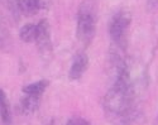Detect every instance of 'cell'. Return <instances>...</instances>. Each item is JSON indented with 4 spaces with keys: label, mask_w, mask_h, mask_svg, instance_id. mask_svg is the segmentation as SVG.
<instances>
[{
    "label": "cell",
    "mask_w": 158,
    "mask_h": 125,
    "mask_svg": "<svg viewBox=\"0 0 158 125\" xmlns=\"http://www.w3.org/2000/svg\"><path fill=\"white\" fill-rule=\"evenodd\" d=\"M37 38L35 43L38 51L44 58L52 54V38H51V27L47 19H42L37 24Z\"/></svg>",
    "instance_id": "277c9868"
},
{
    "label": "cell",
    "mask_w": 158,
    "mask_h": 125,
    "mask_svg": "<svg viewBox=\"0 0 158 125\" xmlns=\"http://www.w3.org/2000/svg\"><path fill=\"white\" fill-rule=\"evenodd\" d=\"M0 121H2L3 125H11L13 123L9 99L6 92L2 89H0Z\"/></svg>",
    "instance_id": "52a82bcc"
},
{
    "label": "cell",
    "mask_w": 158,
    "mask_h": 125,
    "mask_svg": "<svg viewBox=\"0 0 158 125\" xmlns=\"http://www.w3.org/2000/svg\"><path fill=\"white\" fill-rule=\"evenodd\" d=\"M66 125H91V124L89 120H86L81 116H73L66 123Z\"/></svg>",
    "instance_id": "8fae6325"
},
{
    "label": "cell",
    "mask_w": 158,
    "mask_h": 125,
    "mask_svg": "<svg viewBox=\"0 0 158 125\" xmlns=\"http://www.w3.org/2000/svg\"><path fill=\"white\" fill-rule=\"evenodd\" d=\"M42 8L43 5L39 0H18L17 2V9L25 17L35 15Z\"/></svg>",
    "instance_id": "8992f818"
},
{
    "label": "cell",
    "mask_w": 158,
    "mask_h": 125,
    "mask_svg": "<svg viewBox=\"0 0 158 125\" xmlns=\"http://www.w3.org/2000/svg\"><path fill=\"white\" fill-rule=\"evenodd\" d=\"M157 124H158V116H157Z\"/></svg>",
    "instance_id": "9a60e30c"
},
{
    "label": "cell",
    "mask_w": 158,
    "mask_h": 125,
    "mask_svg": "<svg viewBox=\"0 0 158 125\" xmlns=\"http://www.w3.org/2000/svg\"><path fill=\"white\" fill-rule=\"evenodd\" d=\"M42 95H27L24 94V97L20 100V109L23 114H32L35 112L41 105Z\"/></svg>",
    "instance_id": "ba28073f"
},
{
    "label": "cell",
    "mask_w": 158,
    "mask_h": 125,
    "mask_svg": "<svg viewBox=\"0 0 158 125\" xmlns=\"http://www.w3.org/2000/svg\"><path fill=\"white\" fill-rule=\"evenodd\" d=\"M131 24V15L127 9H120L113 15L109 24V34L113 46L125 49V39Z\"/></svg>",
    "instance_id": "3957f363"
},
{
    "label": "cell",
    "mask_w": 158,
    "mask_h": 125,
    "mask_svg": "<svg viewBox=\"0 0 158 125\" xmlns=\"http://www.w3.org/2000/svg\"><path fill=\"white\" fill-rule=\"evenodd\" d=\"M37 24H24L19 30V38L25 43H32L37 38Z\"/></svg>",
    "instance_id": "30bf717a"
},
{
    "label": "cell",
    "mask_w": 158,
    "mask_h": 125,
    "mask_svg": "<svg viewBox=\"0 0 158 125\" xmlns=\"http://www.w3.org/2000/svg\"><path fill=\"white\" fill-rule=\"evenodd\" d=\"M123 52V48L113 46L110 61L114 79L102 99L104 114L113 125H133L140 115L135 81Z\"/></svg>",
    "instance_id": "6da1fadb"
},
{
    "label": "cell",
    "mask_w": 158,
    "mask_h": 125,
    "mask_svg": "<svg viewBox=\"0 0 158 125\" xmlns=\"http://www.w3.org/2000/svg\"><path fill=\"white\" fill-rule=\"evenodd\" d=\"M146 8L149 13H154V11L158 10V0H147Z\"/></svg>",
    "instance_id": "7c38bea8"
},
{
    "label": "cell",
    "mask_w": 158,
    "mask_h": 125,
    "mask_svg": "<svg viewBox=\"0 0 158 125\" xmlns=\"http://www.w3.org/2000/svg\"><path fill=\"white\" fill-rule=\"evenodd\" d=\"M53 125H61V124H57V123H55V121H53ZM64 125H66V124H64Z\"/></svg>",
    "instance_id": "5bb4252c"
},
{
    "label": "cell",
    "mask_w": 158,
    "mask_h": 125,
    "mask_svg": "<svg viewBox=\"0 0 158 125\" xmlns=\"http://www.w3.org/2000/svg\"><path fill=\"white\" fill-rule=\"evenodd\" d=\"M76 37L82 46H89L96 34L98 5L96 0H82L77 9Z\"/></svg>",
    "instance_id": "7a4b0ae2"
},
{
    "label": "cell",
    "mask_w": 158,
    "mask_h": 125,
    "mask_svg": "<svg viewBox=\"0 0 158 125\" xmlns=\"http://www.w3.org/2000/svg\"><path fill=\"white\" fill-rule=\"evenodd\" d=\"M89 63H90L89 56L85 52H77L72 59V63L69 71V79L71 81H78L87 71Z\"/></svg>",
    "instance_id": "5b68a950"
},
{
    "label": "cell",
    "mask_w": 158,
    "mask_h": 125,
    "mask_svg": "<svg viewBox=\"0 0 158 125\" xmlns=\"http://www.w3.org/2000/svg\"><path fill=\"white\" fill-rule=\"evenodd\" d=\"M39 2H41L42 3V5H43V8L47 5V2H48V0H39Z\"/></svg>",
    "instance_id": "4fadbf2b"
},
{
    "label": "cell",
    "mask_w": 158,
    "mask_h": 125,
    "mask_svg": "<svg viewBox=\"0 0 158 125\" xmlns=\"http://www.w3.org/2000/svg\"><path fill=\"white\" fill-rule=\"evenodd\" d=\"M48 86H49L48 80H39V81L23 86L22 91L23 94H27V95H42L43 96V92L47 90Z\"/></svg>",
    "instance_id": "9c48e42d"
}]
</instances>
